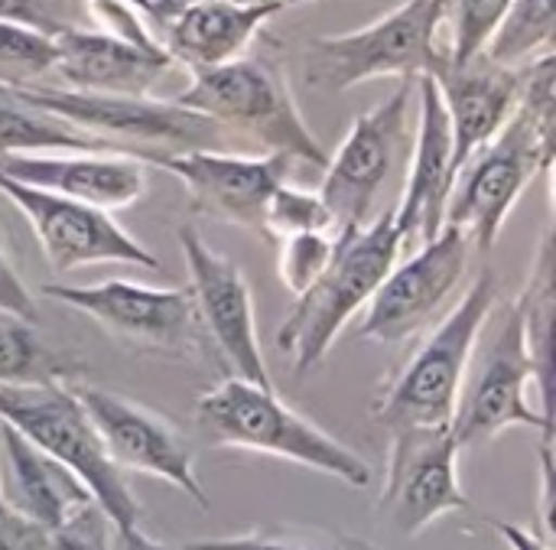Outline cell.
Returning a JSON list of instances; mask_svg holds the SVG:
<instances>
[{
  "label": "cell",
  "mask_w": 556,
  "mask_h": 550,
  "mask_svg": "<svg viewBox=\"0 0 556 550\" xmlns=\"http://www.w3.org/2000/svg\"><path fill=\"white\" fill-rule=\"evenodd\" d=\"M556 59L541 55L521 68V95L505 127L479 147L456 173L446 225L466 232L482 251H492L521 192L554 166Z\"/></svg>",
  "instance_id": "obj_1"
},
{
  "label": "cell",
  "mask_w": 556,
  "mask_h": 550,
  "mask_svg": "<svg viewBox=\"0 0 556 550\" xmlns=\"http://www.w3.org/2000/svg\"><path fill=\"white\" fill-rule=\"evenodd\" d=\"M195 424L218 447L277 457L355 489L375 483L371 466L352 447L283 404L274 388L235 375L195 401Z\"/></svg>",
  "instance_id": "obj_2"
},
{
  "label": "cell",
  "mask_w": 556,
  "mask_h": 550,
  "mask_svg": "<svg viewBox=\"0 0 556 550\" xmlns=\"http://www.w3.org/2000/svg\"><path fill=\"white\" fill-rule=\"evenodd\" d=\"M401 251L404 235L394 209L339 235L332 261L313 287L296 297V307L277 329V349L290 359L296 375H309L326 362L349 320L365 310L384 274L397 264Z\"/></svg>",
  "instance_id": "obj_3"
},
{
  "label": "cell",
  "mask_w": 556,
  "mask_h": 550,
  "mask_svg": "<svg viewBox=\"0 0 556 550\" xmlns=\"http://www.w3.org/2000/svg\"><path fill=\"white\" fill-rule=\"evenodd\" d=\"M528 388H534V362L525 339L521 307L518 300L505 307L495 303L476 339L450 421L459 450L485 447L511 427L541 430L544 443H554V421L528 401Z\"/></svg>",
  "instance_id": "obj_4"
},
{
  "label": "cell",
  "mask_w": 556,
  "mask_h": 550,
  "mask_svg": "<svg viewBox=\"0 0 556 550\" xmlns=\"http://www.w3.org/2000/svg\"><path fill=\"white\" fill-rule=\"evenodd\" d=\"M176 104L215 121L225 130L254 137L267 153H283L293 163L326 166V150L300 114L280 65L254 55H238L225 65L195 72Z\"/></svg>",
  "instance_id": "obj_5"
},
{
  "label": "cell",
  "mask_w": 556,
  "mask_h": 550,
  "mask_svg": "<svg viewBox=\"0 0 556 550\" xmlns=\"http://www.w3.org/2000/svg\"><path fill=\"white\" fill-rule=\"evenodd\" d=\"M13 91L23 101L91 134L111 153H127L143 163H153L166 153L222 150V137L228 134L215 121L150 95H98L62 85H29Z\"/></svg>",
  "instance_id": "obj_6"
},
{
  "label": "cell",
  "mask_w": 556,
  "mask_h": 550,
  "mask_svg": "<svg viewBox=\"0 0 556 550\" xmlns=\"http://www.w3.org/2000/svg\"><path fill=\"white\" fill-rule=\"evenodd\" d=\"M443 20L446 0H407L362 29L316 36L303 49V75L323 91H345L371 78L437 75L446 62L437 42Z\"/></svg>",
  "instance_id": "obj_7"
},
{
  "label": "cell",
  "mask_w": 556,
  "mask_h": 550,
  "mask_svg": "<svg viewBox=\"0 0 556 550\" xmlns=\"http://www.w3.org/2000/svg\"><path fill=\"white\" fill-rule=\"evenodd\" d=\"M0 421L75 473L111 518L114 532H130L140 525L143 509L124 473L104 453L72 385L49 382L29 388H0Z\"/></svg>",
  "instance_id": "obj_8"
},
{
  "label": "cell",
  "mask_w": 556,
  "mask_h": 550,
  "mask_svg": "<svg viewBox=\"0 0 556 550\" xmlns=\"http://www.w3.org/2000/svg\"><path fill=\"white\" fill-rule=\"evenodd\" d=\"M498 303L495 274L482 271L463 300L433 326V333L420 342L401 375L378 398L375 417L391 427L424 424V427H450L456 398L476 349V339Z\"/></svg>",
  "instance_id": "obj_9"
},
{
  "label": "cell",
  "mask_w": 556,
  "mask_h": 550,
  "mask_svg": "<svg viewBox=\"0 0 556 550\" xmlns=\"http://www.w3.org/2000/svg\"><path fill=\"white\" fill-rule=\"evenodd\" d=\"M414 82L417 78H401V85L381 104L358 114L349 137L326 160L319 199L332 212L339 232L362 228L371 218L378 192L407 150Z\"/></svg>",
  "instance_id": "obj_10"
},
{
  "label": "cell",
  "mask_w": 556,
  "mask_h": 550,
  "mask_svg": "<svg viewBox=\"0 0 556 550\" xmlns=\"http://www.w3.org/2000/svg\"><path fill=\"white\" fill-rule=\"evenodd\" d=\"M459 453L453 427H391L378 512L401 538H417L437 518L469 509Z\"/></svg>",
  "instance_id": "obj_11"
},
{
  "label": "cell",
  "mask_w": 556,
  "mask_h": 550,
  "mask_svg": "<svg viewBox=\"0 0 556 550\" xmlns=\"http://www.w3.org/2000/svg\"><path fill=\"white\" fill-rule=\"evenodd\" d=\"M469 238L456 225H443L404 264H394L365 303L358 339L378 346H404L420 336L450 303L466 277Z\"/></svg>",
  "instance_id": "obj_12"
},
{
  "label": "cell",
  "mask_w": 556,
  "mask_h": 550,
  "mask_svg": "<svg viewBox=\"0 0 556 550\" xmlns=\"http://www.w3.org/2000/svg\"><path fill=\"white\" fill-rule=\"evenodd\" d=\"M75 398L81 401L104 453L121 473L163 479L189 496L202 512L208 509V492L195 473L192 447L173 421L140 401L91 385L75 388Z\"/></svg>",
  "instance_id": "obj_13"
},
{
  "label": "cell",
  "mask_w": 556,
  "mask_h": 550,
  "mask_svg": "<svg viewBox=\"0 0 556 550\" xmlns=\"http://www.w3.org/2000/svg\"><path fill=\"white\" fill-rule=\"evenodd\" d=\"M42 293L85 313L114 339L147 352L189 355L202 329L189 287L160 290L134 280H104L91 287L42 284Z\"/></svg>",
  "instance_id": "obj_14"
},
{
  "label": "cell",
  "mask_w": 556,
  "mask_h": 550,
  "mask_svg": "<svg viewBox=\"0 0 556 550\" xmlns=\"http://www.w3.org/2000/svg\"><path fill=\"white\" fill-rule=\"evenodd\" d=\"M176 238L182 248V261L189 267V293L195 303L199 326L222 352L228 372L235 378L274 388L257 339V316L248 277L231 258L208 248L192 222L179 225Z\"/></svg>",
  "instance_id": "obj_15"
},
{
  "label": "cell",
  "mask_w": 556,
  "mask_h": 550,
  "mask_svg": "<svg viewBox=\"0 0 556 550\" xmlns=\"http://www.w3.org/2000/svg\"><path fill=\"white\" fill-rule=\"evenodd\" d=\"M0 196H7L20 209V215L26 218L39 241V251L59 274L88 264H134L147 271L160 267V258L150 248H143L130 232H124L111 218V212L98 205L29 189L7 176H0Z\"/></svg>",
  "instance_id": "obj_16"
},
{
  "label": "cell",
  "mask_w": 556,
  "mask_h": 550,
  "mask_svg": "<svg viewBox=\"0 0 556 550\" xmlns=\"http://www.w3.org/2000/svg\"><path fill=\"white\" fill-rule=\"evenodd\" d=\"M290 163L293 160L283 153L241 157L225 150H186L153 160V166L182 183L192 212L257 232L261 238L267 202L274 189L287 183Z\"/></svg>",
  "instance_id": "obj_17"
},
{
  "label": "cell",
  "mask_w": 556,
  "mask_h": 550,
  "mask_svg": "<svg viewBox=\"0 0 556 550\" xmlns=\"http://www.w3.org/2000/svg\"><path fill=\"white\" fill-rule=\"evenodd\" d=\"M55 75L62 88L98 95H150L156 82L176 65L153 36H130L117 29L62 26L55 33Z\"/></svg>",
  "instance_id": "obj_18"
},
{
  "label": "cell",
  "mask_w": 556,
  "mask_h": 550,
  "mask_svg": "<svg viewBox=\"0 0 556 550\" xmlns=\"http://www.w3.org/2000/svg\"><path fill=\"white\" fill-rule=\"evenodd\" d=\"M417 108V134L410 140V166H407V186L404 199L394 209L397 228L404 235V245L410 238L430 241L446 225V202L456 183V157H453V130L450 114L440 95V85L433 75H420L414 82Z\"/></svg>",
  "instance_id": "obj_19"
},
{
  "label": "cell",
  "mask_w": 556,
  "mask_h": 550,
  "mask_svg": "<svg viewBox=\"0 0 556 550\" xmlns=\"http://www.w3.org/2000/svg\"><path fill=\"white\" fill-rule=\"evenodd\" d=\"M0 176L98 205L104 212L127 209L147 192V163L127 153L101 150H46V153H0Z\"/></svg>",
  "instance_id": "obj_20"
},
{
  "label": "cell",
  "mask_w": 556,
  "mask_h": 550,
  "mask_svg": "<svg viewBox=\"0 0 556 550\" xmlns=\"http://www.w3.org/2000/svg\"><path fill=\"white\" fill-rule=\"evenodd\" d=\"M433 78L450 114L453 157L459 170L515 114L521 95V68L498 65L479 52L466 62H443Z\"/></svg>",
  "instance_id": "obj_21"
},
{
  "label": "cell",
  "mask_w": 556,
  "mask_h": 550,
  "mask_svg": "<svg viewBox=\"0 0 556 550\" xmlns=\"http://www.w3.org/2000/svg\"><path fill=\"white\" fill-rule=\"evenodd\" d=\"M0 496L7 509L46 532L59 528L75 509L91 502V492L75 473L29 443L7 421H0Z\"/></svg>",
  "instance_id": "obj_22"
},
{
  "label": "cell",
  "mask_w": 556,
  "mask_h": 550,
  "mask_svg": "<svg viewBox=\"0 0 556 550\" xmlns=\"http://www.w3.org/2000/svg\"><path fill=\"white\" fill-rule=\"evenodd\" d=\"M280 7H248L238 0H195L163 26V49L192 75L225 65L254 42Z\"/></svg>",
  "instance_id": "obj_23"
},
{
  "label": "cell",
  "mask_w": 556,
  "mask_h": 550,
  "mask_svg": "<svg viewBox=\"0 0 556 550\" xmlns=\"http://www.w3.org/2000/svg\"><path fill=\"white\" fill-rule=\"evenodd\" d=\"M554 238L551 232L541 238L531 277L525 284V290L515 297L521 307V320H525V339H528V352L534 362V388L541 398V414L554 421L551 411V378H554V316H556V287H554Z\"/></svg>",
  "instance_id": "obj_24"
},
{
  "label": "cell",
  "mask_w": 556,
  "mask_h": 550,
  "mask_svg": "<svg viewBox=\"0 0 556 550\" xmlns=\"http://www.w3.org/2000/svg\"><path fill=\"white\" fill-rule=\"evenodd\" d=\"M46 150H101L91 134L75 124L23 101L13 88L0 85V153H46Z\"/></svg>",
  "instance_id": "obj_25"
},
{
  "label": "cell",
  "mask_w": 556,
  "mask_h": 550,
  "mask_svg": "<svg viewBox=\"0 0 556 550\" xmlns=\"http://www.w3.org/2000/svg\"><path fill=\"white\" fill-rule=\"evenodd\" d=\"M554 0H511L492 39L485 42V55L498 65L525 68L554 52Z\"/></svg>",
  "instance_id": "obj_26"
},
{
  "label": "cell",
  "mask_w": 556,
  "mask_h": 550,
  "mask_svg": "<svg viewBox=\"0 0 556 550\" xmlns=\"http://www.w3.org/2000/svg\"><path fill=\"white\" fill-rule=\"evenodd\" d=\"M186 550H378L365 538L336 532V528H313V525H257L241 535L225 538H202L182 545Z\"/></svg>",
  "instance_id": "obj_27"
},
{
  "label": "cell",
  "mask_w": 556,
  "mask_h": 550,
  "mask_svg": "<svg viewBox=\"0 0 556 550\" xmlns=\"http://www.w3.org/2000/svg\"><path fill=\"white\" fill-rule=\"evenodd\" d=\"M68 365L36 333L33 323H0V388H29L65 382Z\"/></svg>",
  "instance_id": "obj_28"
},
{
  "label": "cell",
  "mask_w": 556,
  "mask_h": 550,
  "mask_svg": "<svg viewBox=\"0 0 556 550\" xmlns=\"http://www.w3.org/2000/svg\"><path fill=\"white\" fill-rule=\"evenodd\" d=\"M55 36L0 20V85L3 88H29L42 85L55 68Z\"/></svg>",
  "instance_id": "obj_29"
},
{
  "label": "cell",
  "mask_w": 556,
  "mask_h": 550,
  "mask_svg": "<svg viewBox=\"0 0 556 550\" xmlns=\"http://www.w3.org/2000/svg\"><path fill=\"white\" fill-rule=\"evenodd\" d=\"M508 3L511 0H446V16H450L446 62H466L485 52V42L502 23Z\"/></svg>",
  "instance_id": "obj_30"
},
{
  "label": "cell",
  "mask_w": 556,
  "mask_h": 550,
  "mask_svg": "<svg viewBox=\"0 0 556 550\" xmlns=\"http://www.w3.org/2000/svg\"><path fill=\"white\" fill-rule=\"evenodd\" d=\"M293 232H339V228L319 192L293 189L280 183L264 212V238H283Z\"/></svg>",
  "instance_id": "obj_31"
},
{
  "label": "cell",
  "mask_w": 556,
  "mask_h": 550,
  "mask_svg": "<svg viewBox=\"0 0 556 550\" xmlns=\"http://www.w3.org/2000/svg\"><path fill=\"white\" fill-rule=\"evenodd\" d=\"M342 232H293L277 238L280 241V261H277V274L283 280L287 290H293L296 297L303 290L313 287V280L326 271V264L336 254Z\"/></svg>",
  "instance_id": "obj_32"
},
{
  "label": "cell",
  "mask_w": 556,
  "mask_h": 550,
  "mask_svg": "<svg viewBox=\"0 0 556 550\" xmlns=\"http://www.w3.org/2000/svg\"><path fill=\"white\" fill-rule=\"evenodd\" d=\"M49 550H114V525L91 499L49 532Z\"/></svg>",
  "instance_id": "obj_33"
},
{
  "label": "cell",
  "mask_w": 556,
  "mask_h": 550,
  "mask_svg": "<svg viewBox=\"0 0 556 550\" xmlns=\"http://www.w3.org/2000/svg\"><path fill=\"white\" fill-rule=\"evenodd\" d=\"M0 313L7 320H23V323L36 320V300H33L29 287L23 284V277L13 271L3 248H0Z\"/></svg>",
  "instance_id": "obj_34"
},
{
  "label": "cell",
  "mask_w": 556,
  "mask_h": 550,
  "mask_svg": "<svg viewBox=\"0 0 556 550\" xmlns=\"http://www.w3.org/2000/svg\"><path fill=\"white\" fill-rule=\"evenodd\" d=\"M0 20L3 23H23L42 33H59L62 26H72L59 16L52 0H0Z\"/></svg>",
  "instance_id": "obj_35"
},
{
  "label": "cell",
  "mask_w": 556,
  "mask_h": 550,
  "mask_svg": "<svg viewBox=\"0 0 556 550\" xmlns=\"http://www.w3.org/2000/svg\"><path fill=\"white\" fill-rule=\"evenodd\" d=\"M0 550H49V532L0 505Z\"/></svg>",
  "instance_id": "obj_36"
},
{
  "label": "cell",
  "mask_w": 556,
  "mask_h": 550,
  "mask_svg": "<svg viewBox=\"0 0 556 550\" xmlns=\"http://www.w3.org/2000/svg\"><path fill=\"white\" fill-rule=\"evenodd\" d=\"M541 538L551 545L554 532V443H541Z\"/></svg>",
  "instance_id": "obj_37"
},
{
  "label": "cell",
  "mask_w": 556,
  "mask_h": 550,
  "mask_svg": "<svg viewBox=\"0 0 556 550\" xmlns=\"http://www.w3.org/2000/svg\"><path fill=\"white\" fill-rule=\"evenodd\" d=\"M114 3L134 10L140 20H150V23H156V26H166L176 13H182V10H186L189 3H195V0H114Z\"/></svg>",
  "instance_id": "obj_38"
},
{
  "label": "cell",
  "mask_w": 556,
  "mask_h": 550,
  "mask_svg": "<svg viewBox=\"0 0 556 550\" xmlns=\"http://www.w3.org/2000/svg\"><path fill=\"white\" fill-rule=\"evenodd\" d=\"M489 525L495 528V535H498L511 550H551V545H547L538 532H528V528H521V525L498 522V518H492Z\"/></svg>",
  "instance_id": "obj_39"
},
{
  "label": "cell",
  "mask_w": 556,
  "mask_h": 550,
  "mask_svg": "<svg viewBox=\"0 0 556 550\" xmlns=\"http://www.w3.org/2000/svg\"><path fill=\"white\" fill-rule=\"evenodd\" d=\"M114 550H186V548L163 545V541L150 538V535L137 525V528H130V532H114Z\"/></svg>",
  "instance_id": "obj_40"
},
{
  "label": "cell",
  "mask_w": 556,
  "mask_h": 550,
  "mask_svg": "<svg viewBox=\"0 0 556 550\" xmlns=\"http://www.w3.org/2000/svg\"><path fill=\"white\" fill-rule=\"evenodd\" d=\"M238 3H248V7H280V10L287 7L283 0H238Z\"/></svg>",
  "instance_id": "obj_41"
},
{
  "label": "cell",
  "mask_w": 556,
  "mask_h": 550,
  "mask_svg": "<svg viewBox=\"0 0 556 550\" xmlns=\"http://www.w3.org/2000/svg\"><path fill=\"white\" fill-rule=\"evenodd\" d=\"M287 7H296V3H309V0H283Z\"/></svg>",
  "instance_id": "obj_42"
}]
</instances>
